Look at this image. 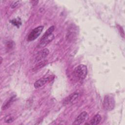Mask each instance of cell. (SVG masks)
Returning a JSON list of instances; mask_svg holds the SVG:
<instances>
[{"label":"cell","mask_w":125,"mask_h":125,"mask_svg":"<svg viewBox=\"0 0 125 125\" xmlns=\"http://www.w3.org/2000/svg\"><path fill=\"white\" fill-rule=\"evenodd\" d=\"M115 101L113 96L110 94L105 95L103 103L104 109L108 111L112 110L115 107Z\"/></svg>","instance_id":"obj_1"},{"label":"cell","mask_w":125,"mask_h":125,"mask_svg":"<svg viewBox=\"0 0 125 125\" xmlns=\"http://www.w3.org/2000/svg\"><path fill=\"white\" fill-rule=\"evenodd\" d=\"M49 50L47 48H44L40 51L36 57V60L37 62L41 61L42 59L45 58L49 54Z\"/></svg>","instance_id":"obj_5"},{"label":"cell","mask_w":125,"mask_h":125,"mask_svg":"<svg viewBox=\"0 0 125 125\" xmlns=\"http://www.w3.org/2000/svg\"><path fill=\"white\" fill-rule=\"evenodd\" d=\"M101 120H102V117H101V115L99 114H97L93 117V118L91 120L89 124L92 125H98L100 123Z\"/></svg>","instance_id":"obj_9"},{"label":"cell","mask_w":125,"mask_h":125,"mask_svg":"<svg viewBox=\"0 0 125 125\" xmlns=\"http://www.w3.org/2000/svg\"><path fill=\"white\" fill-rule=\"evenodd\" d=\"M15 98V96H14L12 97H11L7 101H6L4 104H3L2 106V110H5L6 109L8 108L9 106H10L11 104L13 103L14 100Z\"/></svg>","instance_id":"obj_10"},{"label":"cell","mask_w":125,"mask_h":125,"mask_svg":"<svg viewBox=\"0 0 125 125\" xmlns=\"http://www.w3.org/2000/svg\"><path fill=\"white\" fill-rule=\"evenodd\" d=\"M88 117V113L86 111H83L81 112L75 119L72 125H79L83 124L85 121H86Z\"/></svg>","instance_id":"obj_4"},{"label":"cell","mask_w":125,"mask_h":125,"mask_svg":"<svg viewBox=\"0 0 125 125\" xmlns=\"http://www.w3.org/2000/svg\"><path fill=\"white\" fill-rule=\"evenodd\" d=\"M0 59H1V61H0V63H1V62H2V58L1 57V58H0Z\"/></svg>","instance_id":"obj_14"},{"label":"cell","mask_w":125,"mask_h":125,"mask_svg":"<svg viewBox=\"0 0 125 125\" xmlns=\"http://www.w3.org/2000/svg\"><path fill=\"white\" fill-rule=\"evenodd\" d=\"M11 22L12 24H14L17 26H18V25L21 24V22H20V21H18L17 19H13L11 21Z\"/></svg>","instance_id":"obj_12"},{"label":"cell","mask_w":125,"mask_h":125,"mask_svg":"<svg viewBox=\"0 0 125 125\" xmlns=\"http://www.w3.org/2000/svg\"><path fill=\"white\" fill-rule=\"evenodd\" d=\"M20 1L19 0H17V1H14L11 5V7L12 8H14L15 7H16L19 4H20Z\"/></svg>","instance_id":"obj_13"},{"label":"cell","mask_w":125,"mask_h":125,"mask_svg":"<svg viewBox=\"0 0 125 125\" xmlns=\"http://www.w3.org/2000/svg\"><path fill=\"white\" fill-rule=\"evenodd\" d=\"M49 77H46V78H42L38 80H37L34 84V87L35 88H38L43 85H44L49 80Z\"/></svg>","instance_id":"obj_8"},{"label":"cell","mask_w":125,"mask_h":125,"mask_svg":"<svg viewBox=\"0 0 125 125\" xmlns=\"http://www.w3.org/2000/svg\"><path fill=\"white\" fill-rule=\"evenodd\" d=\"M87 74V68L84 64H80L74 70V76L79 80H83L85 78Z\"/></svg>","instance_id":"obj_2"},{"label":"cell","mask_w":125,"mask_h":125,"mask_svg":"<svg viewBox=\"0 0 125 125\" xmlns=\"http://www.w3.org/2000/svg\"><path fill=\"white\" fill-rule=\"evenodd\" d=\"M55 29V27L54 26H50L46 31V32L44 33V34L43 35V36H42V37L41 39V40H43L45 38L48 37V36H49L50 35H51L52 34V32H53V31Z\"/></svg>","instance_id":"obj_11"},{"label":"cell","mask_w":125,"mask_h":125,"mask_svg":"<svg viewBox=\"0 0 125 125\" xmlns=\"http://www.w3.org/2000/svg\"><path fill=\"white\" fill-rule=\"evenodd\" d=\"M79 94L77 93H74L71 94L64 99L63 101V104H67L74 102L78 99V98L79 97Z\"/></svg>","instance_id":"obj_6"},{"label":"cell","mask_w":125,"mask_h":125,"mask_svg":"<svg viewBox=\"0 0 125 125\" xmlns=\"http://www.w3.org/2000/svg\"><path fill=\"white\" fill-rule=\"evenodd\" d=\"M54 38V34H52L48 37L45 38L43 40H40V43L38 46V48H42L46 46L48 43H49L50 42H51Z\"/></svg>","instance_id":"obj_7"},{"label":"cell","mask_w":125,"mask_h":125,"mask_svg":"<svg viewBox=\"0 0 125 125\" xmlns=\"http://www.w3.org/2000/svg\"><path fill=\"white\" fill-rule=\"evenodd\" d=\"M43 29V26H39L33 29L29 34L27 38V40L28 41H33L36 40L42 33Z\"/></svg>","instance_id":"obj_3"}]
</instances>
